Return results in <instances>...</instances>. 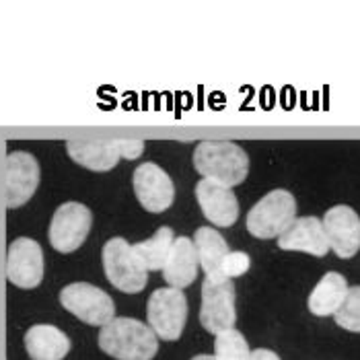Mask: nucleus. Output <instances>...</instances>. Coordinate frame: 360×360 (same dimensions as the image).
<instances>
[{"label": "nucleus", "instance_id": "1", "mask_svg": "<svg viewBox=\"0 0 360 360\" xmlns=\"http://www.w3.org/2000/svg\"><path fill=\"white\" fill-rule=\"evenodd\" d=\"M99 348L115 360H153L159 338L139 319L113 317L99 332Z\"/></svg>", "mask_w": 360, "mask_h": 360}, {"label": "nucleus", "instance_id": "2", "mask_svg": "<svg viewBox=\"0 0 360 360\" xmlns=\"http://www.w3.org/2000/svg\"><path fill=\"white\" fill-rule=\"evenodd\" d=\"M194 167L206 179L233 188L245 181L250 159L248 153L233 142H202L194 150Z\"/></svg>", "mask_w": 360, "mask_h": 360}, {"label": "nucleus", "instance_id": "3", "mask_svg": "<svg viewBox=\"0 0 360 360\" xmlns=\"http://www.w3.org/2000/svg\"><path fill=\"white\" fill-rule=\"evenodd\" d=\"M297 219V200L286 190L264 195L248 214V231L257 239L280 237Z\"/></svg>", "mask_w": 360, "mask_h": 360}, {"label": "nucleus", "instance_id": "4", "mask_svg": "<svg viewBox=\"0 0 360 360\" xmlns=\"http://www.w3.org/2000/svg\"><path fill=\"white\" fill-rule=\"evenodd\" d=\"M101 257L105 276L117 290L134 295L146 286V268L142 266L134 248L126 239H110L103 245Z\"/></svg>", "mask_w": 360, "mask_h": 360}, {"label": "nucleus", "instance_id": "5", "mask_svg": "<svg viewBox=\"0 0 360 360\" xmlns=\"http://www.w3.org/2000/svg\"><path fill=\"white\" fill-rule=\"evenodd\" d=\"M68 155L79 165L93 169V171H110L117 165L122 157L134 161L144 150V142L134 139H111L91 140V142H75L66 144Z\"/></svg>", "mask_w": 360, "mask_h": 360}, {"label": "nucleus", "instance_id": "6", "mask_svg": "<svg viewBox=\"0 0 360 360\" xmlns=\"http://www.w3.org/2000/svg\"><path fill=\"white\" fill-rule=\"evenodd\" d=\"M146 319L150 330L161 340L175 342L181 338L188 319V299L177 288H157L146 303Z\"/></svg>", "mask_w": 360, "mask_h": 360}, {"label": "nucleus", "instance_id": "7", "mask_svg": "<svg viewBox=\"0 0 360 360\" xmlns=\"http://www.w3.org/2000/svg\"><path fill=\"white\" fill-rule=\"evenodd\" d=\"M237 319L235 313V284L229 278H204L200 321L208 333L233 330Z\"/></svg>", "mask_w": 360, "mask_h": 360}, {"label": "nucleus", "instance_id": "8", "mask_svg": "<svg viewBox=\"0 0 360 360\" xmlns=\"http://www.w3.org/2000/svg\"><path fill=\"white\" fill-rule=\"evenodd\" d=\"M60 303L66 311H70L89 326L103 328L115 315V305L110 295L86 282H75L64 286L60 292Z\"/></svg>", "mask_w": 360, "mask_h": 360}, {"label": "nucleus", "instance_id": "9", "mask_svg": "<svg viewBox=\"0 0 360 360\" xmlns=\"http://www.w3.org/2000/svg\"><path fill=\"white\" fill-rule=\"evenodd\" d=\"M93 224L91 210L79 202H66L54 212L50 222V243L60 253L77 251L84 243Z\"/></svg>", "mask_w": 360, "mask_h": 360}, {"label": "nucleus", "instance_id": "10", "mask_svg": "<svg viewBox=\"0 0 360 360\" xmlns=\"http://www.w3.org/2000/svg\"><path fill=\"white\" fill-rule=\"evenodd\" d=\"M39 186V165L33 155L17 150L6 157L4 165V195L8 208H19L35 194Z\"/></svg>", "mask_w": 360, "mask_h": 360}, {"label": "nucleus", "instance_id": "11", "mask_svg": "<svg viewBox=\"0 0 360 360\" xmlns=\"http://www.w3.org/2000/svg\"><path fill=\"white\" fill-rule=\"evenodd\" d=\"M6 276L19 288H35L44 278V251L37 241L19 237L11 243Z\"/></svg>", "mask_w": 360, "mask_h": 360}, {"label": "nucleus", "instance_id": "12", "mask_svg": "<svg viewBox=\"0 0 360 360\" xmlns=\"http://www.w3.org/2000/svg\"><path fill=\"white\" fill-rule=\"evenodd\" d=\"M323 231L338 257L350 259L360 250V219L350 206H333L323 217Z\"/></svg>", "mask_w": 360, "mask_h": 360}, {"label": "nucleus", "instance_id": "13", "mask_svg": "<svg viewBox=\"0 0 360 360\" xmlns=\"http://www.w3.org/2000/svg\"><path fill=\"white\" fill-rule=\"evenodd\" d=\"M134 192L148 212H165L175 200V186L165 171L155 163H142L134 171Z\"/></svg>", "mask_w": 360, "mask_h": 360}, {"label": "nucleus", "instance_id": "14", "mask_svg": "<svg viewBox=\"0 0 360 360\" xmlns=\"http://www.w3.org/2000/svg\"><path fill=\"white\" fill-rule=\"evenodd\" d=\"M195 198L204 217L217 226H231L239 217V202L231 188L212 179H202L195 186Z\"/></svg>", "mask_w": 360, "mask_h": 360}, {"label": "nucleus", "instance_id": "15", "mask_svg": "<svg viewBox=\"0 0 360 360\" xmlns=\"http://www.w3.org/2000/svg\"><path fill=\"white\" fill-rule=\"evenodd\" d=\"M278 248L284 251H305L315 257H323L330 251V243L323 224L315 217H301L278 237Z\"/></svg>", "mask_w": 360, "mask_h": 360}, {"label": "nucleus", "instance_id": "16", "mask_svg": "<svg viewBox=\"0 0 360 360\" xmlns=\"http://www.w3.org/2000/svg\"><path fill=\"white\" fill-rule=\"evenodd\" d=\"M198 255H195L194 241L188 237H177L171 245L169 257L163 266V278L171 288H186L198 276Z\"/></svg>", "mask_w": 360, "mask_h": 360}, {"label": "nucleus", "instance_id": "17", "mask_svg": "<svg viewBox=\"0 0 360 360\" xmlns=\"http://www.w3.org/2000/svg\"><path fill=\"white\" fill-rule=\"evenodd\" d=\"M25 348L31 360H62L70 352V340L62 330L44 323L29 328Z\"/></svg>", "mask_w": 360, "mask_h": 360}, {"label": "nucleus", "instance_id": "18", "mask_svg": "<svg viewBox=\"0 0 360 360\" xmlns=\"http://www.w3.org/2000/svg\"><path fill=\"white\" fill-rule=\"evenodd\" d=\"M346 292H348L346 278L338 272H328L309 295V311L317 317L333 315L344 303Z\"/></svg>", "mask_w": 360, "mask_h": 360}, {"label": "nucleus", "instance_id": "19", "mask_svg": "<svg viewBox=\"0 0 360 360\" xmlns=\"http://www.w3.org/2000/svg\"><path fill=\"white\" fill-rule=\"evenodd\" d=\"M194 248L195 255H198V264L202 266L206 276H212L219 270L224 255L231 251L221 233L214 231V229H208V226H200L195 231Z\"/></svg>", "mask_w": 360, "mask_h": 360}, {"label": "nucleus", "instance_id": "20", "mask_svg": "<svg viewBox=\"0 0 360 360\" xmlns=\"http://www.w3.org/2000/svg\"><path fill=\"white\" fill-rule=\"evenodd\" d=\"M173 231L169 226H161L150 239L142 241L139 245H132L136 255L140 257L142 266L148 270H163L167 257H169V251L173 245Z\"/></svg>", "mask_w": 360, "mask_h": 360}, {"label": "nucleus", "instance_id": "21", "mask_svg": "<svg viewBox=\"0 0 360 360\" xmlns=\"http://www.w3.org/2000/svg\"><path fill=\"white\" fill-rule=\"evenodd\" d=\"M248 340L237 330H226L217 335L214 359L217 360H250Z\"/></svg>", "mask_w": 360, "mask_h": 360}, {"label": "nucleus", "instance_id": "22", "mask_svg": "<svg viewBox=\"0 0 360 360\" xmlns=\"http://www.w3.org/2000/svg\"><path fill=\"white\" fill-rule=\"evenodd\" d=\"M333 319L340 328L360 333V286L348 288L344 303L333 313Z\"/></svg>", "mask_w": 360, "mask_h": 360}, {"label": "nucleus", "instance_id": "23", "mask_svg": "<svg viewBox=\"0 0 360 360\" xmlns=\"http://www.w3.org/2000/svg\"><path fill=\"white\" fill-rule=\"evenodd\" d=\"M251 266V259L248 253H243V251H229L226 255H224V259L221 262V266H219V270L212 274V276H206V278H237V276H243L248 270H250Z\"/></svg>", "mask_w": 360, "mask_h": 360}, {"label": "nucleus", "instance_id": "24", "mask_svg": "<svg viewBox=\"0 0 360 360\" xmlns=\"http://www.w3.org/2000/svg\"><path fill=\"white\" fill-rule=\"evenodd\" d=\"M250 360H280L276 352H272V350H266V348H257V350H253L250 354Z\"/></svg>", "mask_w": 360, "mask_h": 360}, {"label": "nucleus", "instance_id": "25", "mask_svg": "<svg viewBox=\"0 0 360 360\" xmlns=\"http://www.w3.org/2000/svg\"><path fill=\"white\" fill-rule=\"evenodd\" d=\"M192 360H217L214 356H208V354H198V356H194Z\"/></svg>", "mask_w": 360, "mask_h": 360}]
</instances>
